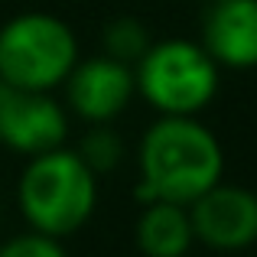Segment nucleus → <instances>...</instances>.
Returning a JSON list of instances; mask_svg holds the SVG:
<instances>
[{
  "label": "nucleus",
  "mask_w": 257,
  "mask_h": 257,
  "mask_svg": "<svg viewBox=\"0 0 257 257\" xmlns=\"http://www.w3.org/2000/svg\"><path fill=\"white\" fill-rule=\"evenodd\" d=\"M140 192L176 205L195 202L225 173V153L208 127L195 117H160L144 134L137 150Z\"/></svg>",
  "instance_id": "f257e3e1"
},
{
  "label": "nucleus",
  "mask_w": 257,
  "mask_h": 257,
  "mask_svg": "<svg viewBox=\"0 0 257 257\" xmlns=\"http://www.w3.org/2000/svg\"><path fill=\"white\" fill-rule=\"evenodd\" d=\"M134 85L166 117H195L218 91V65L202 43L160 39L137 59Z\"/></svg>",
  "instance_id": "7ed1b4c3"
},
{
  "label": "nucleus",
  "mask_w": 257,
  "mask_h": 257,
  "mask_svg": "<svg viewBox=\"0 0 257 257\" xmlns=\"http://www.w3.org/2000/svg\"><path fill=\"white\" fill-rule=\"evenodd\" d=\"M75 153L88 163V170L98 176V173H107V170H114V166L120 163L124 147H120V137L107 124H91V131L85 134L82 147H78Z\"/></svg>",
  "instance_id": "9b49d317"
},
{
  "label": "nucleus",
  "mask_w": 257,
  "mask_h": 257,
  "mask_svg": "<svg viewBox=\"0 0 257 257\" xmlns=\"http://www.w3.org/2000/svg\"><path fill=\"white\" fill-rule=\"evenodd\" d=\"M186 208L195 241L212 251H244L257 241V195L244 186L218 179Z\"/></svg>",
  "instance_id": "39448f33"
},
{
  "label": "nucleus",
  "mask_w": 257,
  "mask_h": 257,
  "mask_svg": "<svg viewBox=\"0 0 257 257\" xmlns=\"http://www.w3.org/2000/svg\"><path fill=\"white\" fill-rule=\"evenodd\" d=\"M202 49L215 65H257V0H208L202 17Z\"/></svg>",
  "instance_id": "6e6552de"
},
{
  "label": "nucleus",
  "mask_w": 257,
  "mask_h": 257,
  "mask_svg": "<svg viewBox=\"0 0 257 257\" xmlns=\"http://www.w3.org/2000/svg\"><path fill=\"white\" fill-rule=\"evenodd\" d=\"M134 91V69L120 59L94 56L85 62H75L65 75V94L69 107L88 124H111L127 104Z\"/></svg>",
  "instance_id": "0eeeda50"
},
{
  "label": "nucleus",
  "mask_w": 257,
  "mask_h": 257,
  "mask_svg": "<svg viewBox=\"0 0 257 257\" xmlns=\"http://www.w3.org/2000/svg\"><path fill=\"white\" fill-rule=\"evenodd\" d=\"M20 212L33 231L49 238H69L91 218L98 202V179L75 150L56 147L30 157L20 176Z\"/></svg>",
  "instance_id": "f03ea898"
},
{
  "label": "nucleus",
  "mask_w": 257,
  "mask_h": 257,
  "mask_svg": "<svg viewBox=\"0 0 257 257\" xmlns=\"http://www.w3.org/2000/svg\"><path fill=\"white\" fill-rule=\"evenodd\" d=\"M0 257H65L59 238H49L43 231H26L10 238L7 244H0Z\"/></svg>",
  "instance_id": "f8f14e48"
},
{
  "label": "nucleus",
  "mask_w": 257,
  "mask_h": 257,
  "mask_svg": "<svg viewBox=\"0 0 257 257\" xmlns=\"http://www.w3.org/2000/svg\"><path fill=\"white\" fill-rule=\"evenodd\" d=\"M78 62V39L52 13H20L0 26V82L26 91H52Z\"/></svg>",
  "instance_id": "20e7f679"
},
{
  "label": "nucleus",
  "mask_w": 257,
  "mask_h": 257,
  "mask_svg": "<svg viewBox=\"0 0 257 257\" xmlns=\"http://www.w3.org/2000/svg\"><path fill=\"white\" fill-rule=\"evenodd\" d=\"M189 208L176 202L150 199L137 218V247L144 257H186L192 247Z\"/></svg>",
  "instance_id": "1a4fd4ad"
},
{
  "label": "nucleus",
  "mask_w": 257,
  "mask_h": 257,
  "mask_svg": "<svg viewBox=\"0 0 257 257\" xmlns=\"http://www.w3.org/2000/svg\"><path fill=\"white\" fill-rule=\"evenodd\" d=\"M69 117L49 91H26L0 82V144L23 157H39L65 144Z\"/></svg>",
  "instance_id": "423d86ee"
},
{
  "label": "nucleus",
  "mask_w": 257,
  "mask_h": 257,
  "mask_svg": "<svg viewBox=\"0 0 257 257\" xmlns=\"http://www.w3.org/2000/svg\"><path fill=\"white\" fill-rule=\"evenodd\" d=\"M147 46H150V36H147L144 23L134 20V17H120L104 30V56L120 59L127 65L137 62L147 52Z\"/></svg>",
  "instance_id": "9d476101"
}]
</instances>
